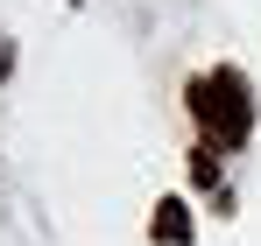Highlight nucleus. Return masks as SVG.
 Wrapping results in <instances>:
<instances>
[{
	"label": "nucleus",
	"instance_id": "1",
	"mask_svg": "<svg viewBox=\"0 0 261 246\" xmlns=\"http://www.w3.org/2000/svg\"><path fill=\"white\" fill-rule=\"evenodd\" d=\"M184 106H191V120H198V134H205L212 148H240V141L254 134V84L240 78V71H205V78H191Z\"/></svg>",
	"mask_w": 261,
	"mask_h": 246
},
{
	"label": "nucleus",
	"instance_id": "2",
	"mask_svg": "<svg viewBox=\"0 0 261 246\" xmlns=\"http://www.w3.org/2000/svg\"><path fill=\"white\" fill-rule=\"evenodd\" d=\"M191 232H198V225H191V204H184V197H163L155 218H148V239L155 246H191Z\"/></svg>",
	"mask_w": 261,
	"mask_h": 246
},
{
	"label": "nucleus",
	"instance_id": "3",
	"mask_svg": "<svg viewBox=\"0 0 261 246\" xmlns=\"http://www.w3.org/2000/svg\"><path fill=\"white\" fill-rule=\"evenodd\" d=\"M191 183H198V190H212V183H219V148H212V141L191 155Z\"/></svg>",
	"mask_w": 261,
	"mask_h": 246
},
{
	"label": "nucleus",
	"instance_id": "4",
	"mask_svg": "<svg viewBox=\"0 0 261 246\" xmlns=\"http://www.w3.org/2000/svg\"><path fill=\"white\" fill-rule=\"evenodd\" d=\"M14 78V49H7V42H0V84Z\"/></svg>",
	"mask_w": 261,
	"mask_h": 246
}]
</instances>
